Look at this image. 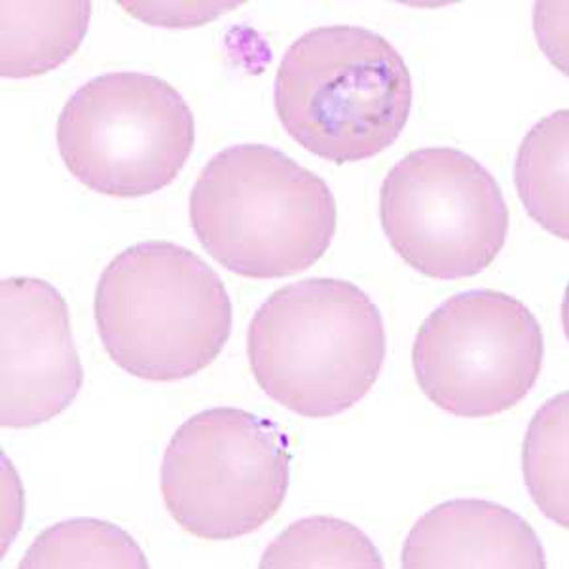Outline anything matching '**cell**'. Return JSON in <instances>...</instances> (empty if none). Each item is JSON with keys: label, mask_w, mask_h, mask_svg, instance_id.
Masks as SVG:
<instances>
[{"label": "cell", "mask_w": 569, "mask_h": 569, "mask_svg": "<svg viewBox=\"0 0 569 569\" xmlns=\"http://www.w3.org/2000/svg\"><path fill=\"white\" fill-rule=\"evenodd\" d=\"M291 452L278 423L240 408L184 421L163 453V503L182 530L230 541L260 530L289 492Z\"/></svg>", "instance_id": "cell-5"}, {"label": "cell", "mask_w": 569, "mask_h": 569, "mask_svg": "<svg viewBox=\"0 0 569 569\" xmlns=\"http://www.w3.org/2000/svg\"><path fill=\"white\" fill-rule=\"evenodd\" d=\"M405 569H545L543 543L525 518L486 499H452L426 512L402 547Z\"/></svg>", "instance_id": "cell-10"}, {"label": "cell", "mask_w": 569, "mask_h": 569, "mask_svg": "<svg viewBox=\"0 0 569 569\" xmlns=\"http://www.w3.org/2000/svg\"><path fill=\"white\" fill-rule=\"evenodd\" d=\"M386 351L378 306L343 279L287 284L260 306L247 330V357L260 389L311 420L342 415L367 397Z\"/></svg>", "instance_id": "cell-2"}, {"label": "cell", "mask_w": 569, "mask_h": 569, "mask_svg": "<svg viewBox=\"0 0 569 569\" xmlns=\"http://www.w3.org/2000/svg\"><path fill=\"white\" fill-rule=\"evenodd\" d=\"M56 137L66 168L84 187L110 198H142L181 173L194 150V114L162 78L107 72L72 93Z\"/></svg>", "instance_id": "cell-6"}, {"label": "cell", "mask_w": 569, "mask_h": 569, "mask_svg": "<svg viewBox=\"0 0 569 569\" xmlns=\"http://www.w3.org/2000/svg\"><path fill=\"white\" fill-rule=\"evenodd\" d=\"M569 112L557 110L531 128L518 147L515 184L539 227L569 238Z\"/></svg>", "instance_id": "cell-12"}, {"label": "cell", "mask_w": 569, "mask_h": 569, "mask_svg": "<svg viewBox=\"0 0 569 569\" xmlns=\"http://www.w3.org/2000/svg\"><path fill=\"white\" fill-rule=\"evenodd\" d=\"M190 224L200 246L243 278L310 270L335 240L337 200L310 169L266 144H233L201 169Z\"/></svg>", "instance_id": "cell-1"}, {"label": "cell", "mask_w": 569, "mask_h": 569, "mask_svg": "<svg viewBox=\"0 0 569 569\" xmlns=\"http://www.w3.org/2000/svg\"><path fill=\"white\" fill-rule=\"evenodd\" d=\"M147 569L149 560L128 531L99 518H72L46 528L20 569Z\"/></svg>", "instance_id": "cell-13"}, {"label": "cell", "mask_w": 569, "mask_h": 569, "mask_svg": "<svg viewBox=\"0 0 569 569\" xmlns=\"http://www.w3.org/2000/svg\"><path fill=\"white\" fill-rule=\"evenodd\" d=\"M93 316L110 359L149 382H179L208 369L232 335L224 281L171 241H142L110 260Z\"/></svg>", "instance_id": "cell-3"}, {"label": "cell", "mask_w": 569, "mask_h": 569, "mask_svg": "<svg viewBox=\"0 0 569 569\" xmlns=\"http://www.w3.org/2000/svg\"><path fill=\"white\" fill-rule=\"evenodd\" d=\"M389 246L427 278L463 279L498 259L509 209L492 173L458 149L429 147L395 163L380 188Z\"/></svg>", "instance_id": "cell-7"}, {"label": "cell", "mask_w": 569, "mask_h": 569, "mask_svg": "<svg viewBox=\"0 0 569 569\" xmlns=\"http://www.w3.org/2000/svg\"><path fill=\"white\" fill-rule=\"evenodd\" d=\"M0 323L2 427L29 429L63 415L84 383L66 298L44 279H2Z\"/></svg>", "instance_id": "cell-9"}, {"label": "cell", "mask_w": 569, "mask_h": 569, "mask_svg": "<svg viewBox=\"0 0 569 569\" xmlns=\"http://www.w3.org/2000/svg\"><path fill=\"white\" fill-rule=\"evenodd\" d=\"M543 329L525 302L493 289L460 292L423 321L416 382L458 418H492L525 401L543 370Z\"/></svg>", "instance_id": "cell-8"}, {"label": "cell", "mask_w": 569, "mask_h": 569, "mask_svg": "<svg viewBox=\"0 0 569 569\" xmlns=\"http://www.w3.org/2000/svg\"><path fill=\"white\" fill-rule=\"evenodd\" d=\"M262 569H383L376 545L357 526L335 517L292 522L268 545Z\"/></svg>", "instance_id": "cell-14"}, {"label": "cell", "mask_w": 569, "mask_h": 569, "mask_svg": "<svg viewBox=\"0 0 569 569\" xmlns=\"http://www.w3.org/2000/svg\"><path fill=\"white\" fill-rule=\"evenodd\" d=\"M415 88L401 53L356 26L311 29L279 63L273 107L295 141L327 162L375 158L407 128Z\"/></svg>", "instance_id": "cell-4"}, {"label": "cell", "mask_w": 569, "mask_h": 569, "mask_svg": "<svg viewBox=\"0 0 569 569\" xmlns=\"http://www.w3.org/2000/svg\"><path fill=\"white\" fill-rule=\"evenodd\" d=\"M569 393L552 397L537 410L522 448L526 486L537 509L560 528H569Z\"/></svg>", "instance_id": "cell-15"}, {"label": "cell", "mask_w": 569, "mask_h": 569, "mask_svg": "<svg viewBox=\"0 0 569 569\" xmlns=\"http://www.w3.org/2000/svg\"><path fill=\"white\" fill-rule=\"evenodd\" d=\"M91 20V2H0V74L34 78L77 52Z\"/></svg>", "instance_id": "cell-11"}]
</instances>
